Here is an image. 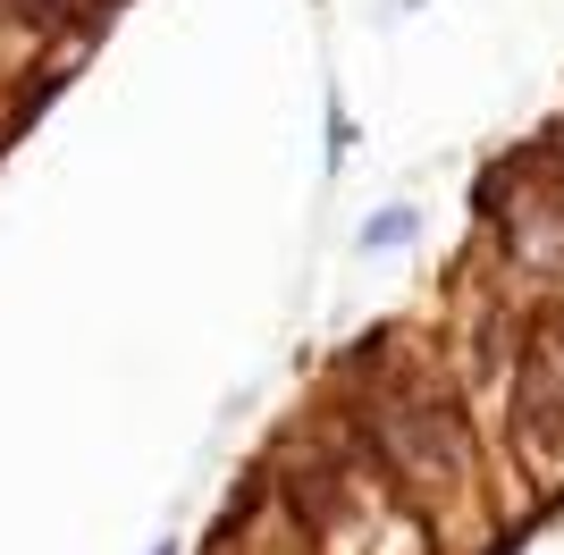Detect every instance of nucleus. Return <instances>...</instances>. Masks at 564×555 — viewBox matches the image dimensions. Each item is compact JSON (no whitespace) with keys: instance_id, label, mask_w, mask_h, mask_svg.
<instances>
[{"instance_id":"1","label":"nucleus","mask_w":564,"mask_h":555,"mask_svg":"<svg viewBox=\"0 0 564 555\" xmlns=\"http://www.w3.org/2000/svg\"><path fill=\"white\" fill-rule=\"evenodd\" d=\"M514 438H522V463L564 480V379L547 353H531L514 379Z\"/></svg>"},{"instance_id":"3","label":"nucleus","mask_w":564,"mask_h":555,"mask_svg":"<svg viewBox=\"0 0 564 555\" xmlns=\"http://www.w3.org/2000/svg\"><path fill=\"white\" fill-rule=\"evenodd\" d=\"M354 152V118H346V101H329V168Z\"/></svg>"},{"instance_id":"2","label":"nucleus","mask_w":564,"mask_h":555,"mask_svg":"<svg viewBox=\"0 0 564 555\" xmlns=\"http://www.w3.org/2000/svg\"><path fill=\"white\" fill-rule=\"evenodd\" d=\"M413 228H422V210H413V203H388V210H371V219H362V236H354V244H362V253H388V244H413Z\"/></svg>"},{"instance_id":"4","label":"nucleus","mask_w":564,"mask_h":555,"mask_svg":"<svg viewBox=\"0 0 564 555\" xmlns=\"http://www.w3.org/2000/svg\"><path fill=\"white\" fill-rule=\"evenodd\" d=\"M152 555H177V547H169V538H161V547H152Z\"/></svg>"}]
</instances>
